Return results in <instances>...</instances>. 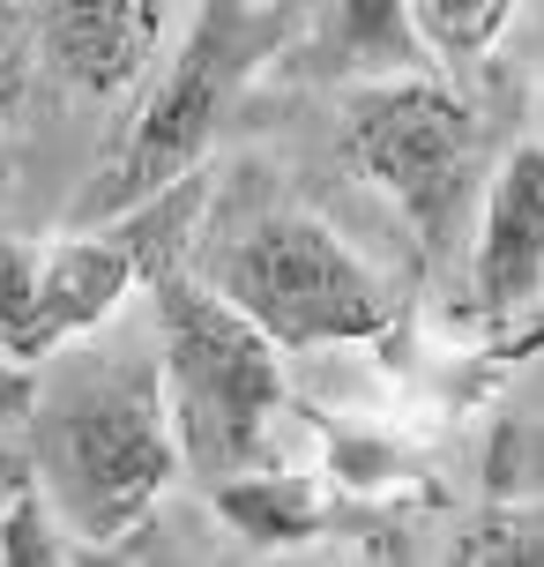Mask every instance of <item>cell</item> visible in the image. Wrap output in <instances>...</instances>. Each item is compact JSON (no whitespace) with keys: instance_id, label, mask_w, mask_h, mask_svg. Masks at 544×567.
<instances>
[{"instance_id":"13","label":"cell","mask_w":544,"mask_h":567,"mask_svg":"<svg viewBox=\"0 0 544 567\" xmlns=\"http://www.w3.org/2000/svg\"><path fill=\"white\" fill-rule=\"evenodd\" d=\"M418 16H426V38L440 60H478L508 30L515 0H418Z\"/></svg>"},{"instance_id":"7","label":"cell","mask_w":544,"mask_h":567,"mask_svg":"<svg viewBox=\"0 0 544 567\" xmlns=\"http://www.w3.org/2000/svg\"><path fill=\"white\" fill-rule=\"evenodd\" d=\"M462 277H470V307L492 321L522 313L544 291V142L500 150L478 225H470Z\"/></svg>"},{"instance_id":"8","label":"cell","mask_w":544,"mask_h":567,"mask_svg":"<svg viewBox=\"0 0 544 567\" xmlns=\"http://www.w3.org/2000/svg\"><path fill=\"white\" fill-rule=\"evenodd\" d=\"M284 68L299 83H380L410 68H440L418 0H314L291 30Z\"/></svg>"},{"instance_id":"3","label":"cell","mask_w":544,"mask_h":567,"mask_svg":"<svg viewBox=\"0 0 544 567\" xmlns=\"http://www.w3.org/2000/svg\"><path fill=\"white\" fill-rule=\"evenodd\" d=\"M291 30H299V0H201L195 30L157 68L135 127L119 135L105 172L83 187L67 225H105L119 209H135L143 195H157V187H172V179L209 165V142L224 127L231 97L254 90V75L269 60H284Z\"/></svg>"},{"instance_id":"14","label":"cell","mask_w":544,"mask_h":567,"mask_svg":"<svg viewBox=\"0 0 544 567\" xmlns=\"http://www.w3.org/2000/svg\"><path fill=\"white\" fill-rule=\"evenodd\" d=\"M500 463H515V471H508V493H544V425L515 433Z\"/></svg>"},{"instance_id":"12","label":"cell","mask_w":544,"mask_h":567,"mask_svg":"<svg viewBox=\"0 0 544 567\" xmlns=\"http://www.w3.org/2000/svg\"><path fill=\"white\" fill-rule=\"evenodd\" d=\"M83 553V538L60 523V508L45 501V485L23 478L8 493V508H0V560L8 567H60Z\"/></svg>"},{"instance_id":"4","label":"cell","mask_w":544,"mask_h":567,"mask_svg":"<svg viewBox=\"0 0 544 567\" xmlns=\"http://www.w3.org/2000/svg\"><path fill=\"white\" fill-rule=\"evenodd\" d=\"M344 165L373 179L410 225L432 269L470 255V225L492 179V135L440 68L358 83L344 105Z\"/></svg>"},{"instance_id":"15","label":"cell","mask_w":544,"mask_h":567,"mask_svg":"<svg viewBox=\"0 0 544 567\" xmlns=\"http://www.w3.org/2000/svg\"><path fill=\"white\" fill-rule=\"evenodd\" d=\"M23 478H30V463H8V455H0V508H8V493H15Z\"/></svg>"},{"instance_id":"1","label":"cell","mask_w":544,"mask_h":567,"mask_svg":"<svg viewBox=\"0 0 544 567\" xmlns=\"http://www.w3.org/2000/svg\"><path fill=\"white\" fill-rule=\"evenodd\" d=\"M97 337L38 367V396L23 411V463L83 545H127L157 515L165 485L187 471V455L157 351L149 359L97 351Z\"/></svg>"},{"instance_id":"10","label":"cell","mask_w":544,"mask_h":567,"mask_svg":"<svg viewBox=\"0 0 544 567\" xmlns=\"http://www.w3.org/2000/svg\"><path fill=\"white\" fill-rule=\"evenodd\" d=\"M209 501L239 538L254 545H306L321 530V493L306 471H284L276 455L254 463V471H231V478L209 485Z\"/></svg>"},{"instance_id":"5","label":"cell","mask_w":544,"mask_h":567,"mask_svg":"<svg viewBox=\"0 0 544 567\" xmlns=\"http://www.w3.org/2000/svg\"><path fill=\"white\" fill-rule=\"evenodd\" d=\"M239 313H254L284 351L373 343L396 329V291L344 231L314 209H269L195 261Z\"/></svg>"},{"instance_id":"2","label":"cell","mask_w":544,"mask_h":567,"mask_svg":"<svg viewBox=\"0 0 544 567\" xmlns=\"http://www.w3.org/2000/svg\"><path fill=\"white\" fill-rule=\"evenodd\" d=\"M149 307H157V367L172 396L179 455L201 485L269 463L276 419H284V343L239 313L217 284L187 261L149 269Z\"/></svg>"},{"instance_id":"9","label":"cell","mask_w":544,"mask_h":567,"mask_svg":"<svg viewBox=\"0 0 544 567\" xmlns=\"http://www.w3.org/2000/svg\"><path fill=\"white\" fill-rule=\"evenodd\" d=\"M30 30L75 90L119 97L165 45V0H30Z\"/></svg>"},{"instance_id":"11","label":"cell","mask_w":544,"mask_h":567,"mask_svg":"<svg viewBox=\"0 0 544 567\" xmlns=\"http://www.w3.org/2000/svg\"><path fill=\"white\" fill-rule=\"evenodd\" d=\"M470 567H544V493H508L485 515H470L448 545Z\"/></svg>"},{"instance_id":"6","label":"cell","mask_w":544,"mask_h":567,"mask_svg":"<svg viewBox=\"0 0 544 567\" xmlns=\"http://www.w3.org/2000/svg\"><path fill=\"white\" fill-rule=\"evenodd\" d=\"M143 261L113 225H67L60 239H0V367L38 373L67 343L97 337Z\"/></svg>"}]
</instances>
